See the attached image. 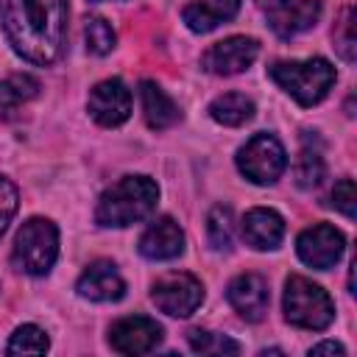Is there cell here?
<instances>
[{
	"mask_svg": "<svg viewBox=\"0 0 357 357\" xmlns=\"http://www.w3.org/2000/svg\"><path fill=\"white\" fill-rule=\"evenodd\" d=\"M209 114H212L215 123L237 128V126H245L254 117V100L245 98L243 92H226V95H218L209 103Z\"/></svg>",
	"mask_w": 357,
	"mask_h": 357,
	"instance_id": "obj_19",
	"label": "cell"
},
{
	"mask_svg": "<svg viewBox=\"0 0 357 357\" xmlns=\"http://www.w3.org/2000/svg\"><path fill=\"white\" fill-rule=\"evenodd\" d=\"M287 167V151L273 134H254L237 151V170L254 184H273Z\"/></svg>",
	"mask_w": 357,
	"mask_h": 357,
	"instance_id": "obj_6",
	"label": "cell"
},
{
	"mask_svg": "<svg viewBox=\"0 0 357 357\" xmlns=\"http://www.w3.org/2000/svg\"><path fill=\"white\" fill-rule=\"evenodd\" d=\"M284 318L298 329L321 332L335 321V304L321 284L293 273L284 284Z\"/></svg>",
	"mask_w": 357,
	"mask_h": 357,
	"instance_id": "obj_5",
	"label": "cell"
},
{
	"mask_svg": "<svg viewBox=\"0 0 357 357\" xmlns=\"http://www.w3.org/2000/svg\"><path fill=\"white\" fill-rule=\"evenodd\" d=\"M209 229V243L215 251H229L231 248V209L229 206H215L206 220Z\"/></svg>",
	"mask_w": 357,
	"mask_h": 357,
	"instance_id": "obj_26",
	"label": "cell"
},
{
	"mask_svg": "<svg viewBox=\"0 0 357 357\" xmlns=\"http://www.w3.org/2000/svg\"><path fill=\"white\" fill-rule=\"evenodd\" d=\"M332 206L337 212H343L346 218H354V212H357V187H354L351 178H340L335 184V190H332Z\"/></svg>",
	"mask_w": 357,
	"mask_h": 357,
	"instance_id": "obj_28",
	"label": "cell"
},
{
	"mask_svg": "<svg viewBox=\"0 0 357 357\" xmlns=\"http://www.w3.org/2000/svg\"><path fill=\"white\" fill-rule=\"evenodd\" d=\"M86 106H89V114L95 117V123L114 128L131 117V92L120 78H106L92 86Z\"/></svg>",
	"mask_w": 357,
	"mask_h": 357,
	"instance_id": "obj_11",
	"label": "cell"
},
{
	"mask_svg": "<svg viewBox=\"0 0 357 357\" xmlns=\"http://www.w3.org/2000/svg\"><path fill=\"white\" fill-rule=\"evenodd\" d=\"M151 298L153 304L173 315V318H187L192 315L201 301H204V284L192 276V273H184V271H173V273H165L153 282L151 287Z\"/></svg>",
	"mask_w": 357,
	"mask_h": 357,
	"instance_id": "obj_7",
	"label": "cell"
},
{
	"mask_svg": "<svg viewBox=\"0 0 357 357\" xmlns=\"http://www.w3.org/2000/svg\"><path fill=\"white\" fill-rule=\"evenodd\" d=\"M84 39H86V50H89V53L106 56V53L114 50L117 33H114V28H112L103 17H89L86 25H84Z\"/></svg>",
	"mask_w": 357,
	"mask_h": 357,
	"instance_id": "obj_23",
	"label": "cell"
},
{
	"mask_svg": "<svg viewBox=\"0 0 357 357\" xmlns=\"http://www.w3.org/2000/svg\"><path fill=\"white\" fill-rule=\"evenodd\" d=\"M321 178H324V156L318 148L304 145L296 159V181H298V187L312 190L321 184Z\"/></svg>",
	"mask_w": 357,
	"mask_h": 357,
	"instance_id": "obj_24",
	"label": "cell"
},
{
	"mask_svg": "<svg viewBox=\"0 0 357 357\" xmlns=\"http://www.w3.org/2000/svg\"><path fill=\"white\" fill-rule=\"evenodd\" d=\"M59 257V229L47 218H31L22 223V229L14 237L11 262L17 271L28 276H45L50 273L53 262Z\"/></svg>",
	"mask_w": 357,
	"mask_h": 357,
	"instance_id": "obj_4",
	"label": "cell"
},
{
	"mask_svg": "<svg viewBox=\"0 0 357 357\" xmlns=\"http://www.w3.org/2000/svg\"><path fill=\"white\" fill-rule=\"evenodd\" d=\"M268 75L271 81L284 89L298 106H315L321 103L329 89L335 86V67L321 59V56H312V59H293V61H276L268 67Z\"/></svg>",
	"mask_w": 357,
	"mask_h": 357,
	"instance_id": "obj_3",
	"label": "cell"
},
{
	"mask_svg": "<svg viewBox=\"0 0 357 357\" xmlns=\"http://www.w3.org/2000/svg\"><path fill=\"white\" fill-rule=\"evenodd\" d=\"M17 206H20V192H17L14 181H8L6 176H0V237L8 229L11 218L17 215Z\"/></svg>",
	"mask_w": 357,
	"mask_h": 357,
	"instance_id": "obj_27",
	"label": "cell"
},
{
	"mask_svg": "<svg viewBox=\"0 0 357 357\" xmlns=\"http://www.w3.org/2000/svg\"><path fill=\"white\" fill-rule=\"evenodd\" d=\"M343 248H346V237L332 223H315V226L304 229L296 240L298 259L318 271L332 268L343 257Z\"/></svg>",
	"mask_w": 357,
	"mask_h": 357,
	"instance_id": "obj_8",
	"label": "cell"
},
{
	"mask_svg": "<svg viewBox=\"0 0 357 357\" xmlns=\"http://www.w3.org/2000/svg\"><path fill=\"white\" fill-rule=\"evenodd\" d=\"M187 343L195 354H237L240 351V343H234L226 335L209 332V329H190Z\"/></svg>",
	"mask_w": 357,
	"mask_h": 357,
	"instance_id": "obj_22",
	"label": "cell"
},
{
	"mask_svg": "<svg viewBox=\"0 0 357 357\" xmlns=\"http://www.w3.org/2000/svg\"><path fill=\"white\" fill-rule=\"evenodd\" d=\"M95 3H98V0H95Z\"/></svg>",
	"mask_w": 357,
	"mask_h": 357,
	"instance_id": "obj_31",
	"label": "cell"
},
{
	"mask_svg": "<svg viewBox=\"0 0 357 357\" xmlns=\"http://www.w3.org/2000/svg\"><path fill=\"white\" fill-rule=\"evenodd\" d=\"M226 298L240 318L257 324L268 312V282L259 273H240L229 282Z\"/></svg>",
	"mask_w": 357,
	"mask_h": 357,
	"instance_id": "obj_12",
	"label": "cell"
},
{
	"mask_svg": "<svg viewBox=\"0 0 357 357\" xmlns=\"http://www.w3.org/2000/svg\"><path fill=\"white\" fill-rule=\"evenodd\" d=\"M50 349V340L45 335V329L33 326V324H22L14 329L6 351L8 354H45Z\"/></svg>",
	"mask_w": 357,
	"mask_h": 357,
	"instance_id": "obj_21",
	"label": "cell"
},
{
	"mask_svg": "<svg viewBox=\"0 0 357 357\" xmlns=\"http://www.w3.org/2000/svg\"><path fill=\"white\" fill-rule=\"evenodd\" d=\"M139 98H142L145 123L151 128L165 131V128H170V126H176L181 120V109L176 106V100L156 81H142L139 84Z\"/></svg>",
	"mask_w": 357,
	"mask_h": 357,
	"instance_id": "obj_18",
	"label": "cell"
},
{
	"mask_svg": "<svg viewBox=\"0 0 357 357\" xmlns=\"http://www.w3.org/2000/svg\"><path fill=\"white\" fill-rule=\"evenodd\" d=\"M318 20H321V0H287L268 11V25L282 39L310 31Z\"/></svg>",
	"mask_w": 357,
	"mask_h": 357,
	"instance_id": "obj_14",
	"label": "cell"
},
{
	"mask_svg": "<svg viewBox=\"0 0 357 357\" xmlns=\"http://www.w3.org/2000/svg\"><path fill=\"white\" fill-rule=\"evenodd\" d=\"M259 56V42L251 36H229L223 42H215L204 56L201 67L212 75H237L248 70Z\"/></svg>",
	"mask_w": 357,
	"mask_h": 357,
	"instance_id": "obj_9",
	"label": "cell"
},
{
	"mask_svg": "<svg viewBox=\"0 0 357 357\" xmlns=\"http://www.w3.org/2000/svg\"><path fill=\"white\" fill-rule=\"evenodd\" d=\"M335 47L343 61H354L357 56V36H354V8L346 6L340 11V20L335 22Z\"/></svg>",
	"mask_w": 357,
	"mask_h": 357,
	"instance_id": "obj_25",
	"label": "cell"
},
{
	"mask_svg": "<svg viewBox=\"0 0 357 357\" xmlns=\"http://www.w3.org/2000/svg\"><path fill=\"white\" fill-rule=\"evenodd\" d=\"M75 290L81 298H89V301H120L126 296V282L114 268V262L98 259L78 276Z\"/></svg>",
	"mask_w": 357,
	"mask_h": 357,
	"instance_id": "obj_13",
	"label": "cell"
},
{
	"mask_svg": "<svg viewBox=\"0 0 357 357\" xmlns=\"http://www.w3.org/2000/svg\"><path fill=\"white\" fill-rule=\"evenodd\" d=\"M39 95V78L31 73H14L0 81V109H17Z\"/></svg>",
	"mask_w": 357,
	"mask_h": 357,
	"instance_id": "obj_20",
	"label": "cell"
},
{
	"mask_svg": "<svg viewBox=\"0 0 357 357\" xmlns=\"http://www.w3.org/2000/svg\"><path fill=\"white\" fill-rule=\"evenodd\" d=\"M162 326L148 315H128L112 324L109 343L117 354H148L162 343Z\"/></svg>",
	"mask_w": 357,
	"mask_h": 357,
	"instance_id": "obj_10",
	"label": "cell"
},
{
	"mask_svg": "<svg viewBox=\"0 0 357 357\" xmlns=\"http://www.w3.org/2000/svg\"><path fill=\"white\" fill-rule=\"evenodd\" d=\"M284 237V218L273 209L254 206L243 218V240L257 251H271Z\"/></svg>",
	"mask_w": 357,
	"mask_h": 357,
	"instance_id": "obj_16",
	"label": "cell"
},
{
	"mask_svg": "<svg viewBox=\"0 0 357 357\" xmlns=\"http://www.w3.org/2000/svg\"><path fill=\"white\" fill-rule=\"evenodd\" d=\"M159 201V187L148 176H123L117 184L100 192L95 206V220L100 226H131L145 220Z\"/></svg>",
	"mask_w": 357,
	"mask_h": 357,
	"instance_id": "obj_2",
	"label": "cell"
},
{
	"mask_svg": "<svg viewBox=\"0 0 357 357\" xmlns=\"http://www.w3.org/2000/svg\"><path fill=\"white\" fill-rule=\"evenodd\" d=\"M310 354H346V349L340 343H335V340H324V343L312 346Z\"/></svg>",
	"mask_w": 357,
	"mask_h": 357,
	"instance_id": "obj_29",
	"label": "cell"
},
{
	"mask_svg": "<svg viewBox=\"0 0 357 357\" xmlns=\"http://www.w3.org/2000/svg\"><path fill=\"white\" fill-rule=\"evenodd\" d=\"M259 8H265V11H271V8H276V6H282V3H287V0H254Z\"/></svg>",
	"mask_w": 357,
	"mask_h": 357,
	"instance_id": "obj_30",
	"label": "cell"
},
{
	"mask_svg": "<svg viewBox=\"0 0 357 357\" xmlns=\"http://www.w3.org/2000/svg\"><path fill=\"white\" fill-rule=\"evenodd\" d=\"M3 33L17 56L47 67L67 39V0H0Z\"/></svg>",
	"mask_w": 357,
	"mask_h": 357,
	"instance_id": "obj_1",
	"label": "cell"
},
{
	"mask_svg": "<svg viewBox=\"0 0 357 357\" xmlns=\"http://www.w3.org/2000/svg\"><path fill=\"white\" fill-rule=\"evenodd\" d=\"M181 251H184V231L173 218L153 220L139 237V254L145 259L165 262V259H176Z\"/></svg>",
	"mask_w": 357,
	"mask_h": 357,
	"instance_id": "obj_15",
	"label": "cell"
},
{
	"mask_svg": "<svg viewBox=\"0 0 357 357\" xmlns=\"http://www.w3.org/2000/svg\"><path fill=\"white\" fill-rule=\"evenodd\" d=\"M240 11V0H195L184 6L181 20L192 33H209Z\"/></svg>",
	"mask_w": 357,
	"mask_h": 357,
	"instance_id": "obj_17",
	"label": "cell"
}]
</instances>
